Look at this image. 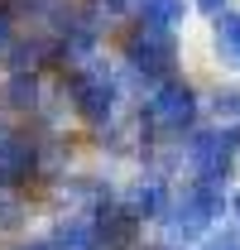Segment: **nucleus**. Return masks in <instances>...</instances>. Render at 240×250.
Returning <instances> with one entry per match:
<instances>
[{"label": "nucleus", "instance_id": "3", "mask_svg": "<svg viewBox=\"0 0 240 250\" xmlns=\"http://www.w3.org/2000/svg\"><path fill=\"white\" fill-rule=\"evenodd\" d=\"M163 207V188L159 183H135L130 188V217H154Z\"/></svg>", "mask_w": 240, "mask_h": 250}, {"label": "nucleus", "instance_id": "7", "mask_svg": "<svg viewBox=\"0 0 240 250\" xmlns=\"http://www.w3.org/2000/svg\"><path fill=\"white\" fill-rule=\"evenodd\" d=\"M221 5H226V0H202V10H221Z\"/></svg>", "mask_w": 240, "mask_h": 250}, {"label": "nucleus", "instance_id": "2", "mask_svg": "<svg viewBox=\"0 0 240 250\" xmlns=\"http://www.w3.org/2000/svg\"><path fill=\"white\" fill-rule=\"evenodd\" d=\"M144 121L159 125V130H182V125L192 121V96L182 92L178 82H168V87H159V96L149 101V111H144Z\"/></svg>", "mask_w": 240, "mask_h": 250}, {"label": "nucleus", "instance_id": "4", "mask_svg": "<svg viewBox=\"0 0 240 250\" xmlns=\"http://www.w3.org/2000/svg\"><path fill=\"white\" fill-rule=\"evenodd\" d=\"M216 39H221V43H226V48L240 58V15H231L226 24H216Z\"/></svg>", "mask_w": 240, "mask_h": 250}, {"label": "nucleus", "instance_id": "5", "mask_svg": "<svg viewBox=\"0 0 240 250\" xmlns=\"http://www.w3.org/2000/svg\"><path fill=\"white\" fill-rule=\"evenodd\" d=\"M10 48H15V24H10V15L0 10V58H5Z\"/></svg>", "mask_w": 240, "mask_h": 250}, {"label": "nucleus", "instance_id": "1", "mask_svg": "<svg viewBox=\"0 0 240 250\" xmlns=\"http://www.w3.org/2000/svg\"><path fill=\"white\" fill-rule=\"evenodd\" d=\"M67 96H72V106H77L82 121L106 125V121H111V106H116V77H111V67H96V62L72 67Z\"/></svg>", "mask_w": 240, "mask_h": 250}, {"label": "nucleus", "instance_id": "6", "mask_svg": "<svg viewBox=\"0 0 240 250\" xmlns=\"http://www.w3.org/2000/svg\"><path fill=\"white\" fill-rule=\"evenodd\" d=\"M15 250H58L48 236H39V241H24V246H15Z\"/></svg>", "mask_w": 240, "mask_h": 250}]
</instances>
